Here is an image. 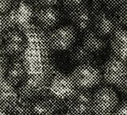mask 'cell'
Here are the masks:
<instances>
[{"instance_id":"6da1fadb","label":"cell","mask_w":127,"mask_h":115,"mask_svg":"<svg viewBox=\"0 0 127 115\" xmlns=\"http://www.w3.org/2000/svg\"><path fill=\"white\" fill-rule=\"evenodd\" d=\"M70 76L77 89L86 90L98 86L103 79L100 70L91 63L78 65Z\"/></svg>"},{"instance_id":"7a4b0ae2","label":"cell","mask_w":127,"mask_h":115,"mask_svg":"<svg viewBox=\"0 0 127 115\" xmlns=\"http://www.w3.org/2000/svg\"><path fill=\"white\" fill-rule=\"evenodd\" d=\"M18 94V97L31 102L48 97L52 94L50 92V81L45 78L26 77L20 83Z\"/></svg>"},{"instance_id":"3957f363","label":"cell","mask_w":127,"mask_h":115,"mask_svg":"<svg viewBox=\"0 0 127 115\" xmlns=\"http://www.w3.org/2000/svg\"><path fill=\"white\" fill-rule=\"evenodd\" d=\"M118 105V95L110 86H100L93 94V114L95 115L112 114Z\"/></svg>"},{"instance_id":"277c9868","label":"cell","mask_w":127,"mask_h":115,"mask_svg":"<svg viewBox=\"0 0 127 115\" xmlns=\"http://www.w3.org/2000/svg\"><path fill=\"white\" fill-rule=\"evenodd\" d=\"M120 26L117 15H114L109 10H100L94 14L93 29L103 37H111L117 31L122 29Z\"/></svg>"},{"instance_id":"5b68a950","label":"cell","mask_w":127,"mask_h":115,"mask_svg":"<svg viewBox=\"0 0 127 115\" xmlns=\"http://www.w3.org/2000/svg\"><path fill=\"white\" fill-rule=\"evenodd\" d=\"M76 40V29L71 25L58 27L49 35L48 41L53 49L65 51L70 49Z\"/></svg>"},{"instance_id":"8992f818","label":"cell","mask_w":127,"mask_h":115,"mask_svg":"<svg viewBox=\"0 0 127 115\" xmlns=\"http://www.w3.org/2000/svg\"><path fill=\"white\" fill-rule=\"evenodd\" d=\"M67 110L75 115L93 114V94L89 90H79L66 100Z\"/></svg>"},{"instance_id":"52a82bcc","label":"cell","mask_w":127,"mask_h":115,"mask_svg":"<svg viewBox=\"0 0 127 115\" xmlns=\"http://www.w3.org/2000/svg\"><path fill=\"white\" fill-rule=\"evenodd\" d=\"M127 77V63L116 57H111L103 66L102 78L106 83L118 86Z\"/></svg>"},{"instance_id":"ba28073f","label":"cell","mask_w":127,"mask_h":115,"mask_svg":"<svg viewBox=\"0 0 127 115\" xmlns=\"http://www.w3.org/2000/svg\"><path fill=\"white\" fill-rule=\"evenodd\" d=\"M66 100L61 99L50 94L32 102L33 115H59L66 110Z\"/></svg>"},{"instance_id":"9c48e42d","label":"cell","mask_w":127,"mask_h":115,"mask_svg":"<svg viewBox=\"0 0 127 115\" xmlns=\"http://www.w3.org/2000/svg\"><path fill=\"white\" fill-rule=\"evenodd\" d=\"M26 37L22 32L10 29L3 33L2 37V51L6 56H18L26 48Z\"/></svg>"},{"instance_id":"30bf717a","label":"cell","mask_w":127,"mask_h":115,"mask_svg":"<svg viewBox=\"0 0 127 115\" xmlns=\"http://www.w3.org/2000/svg\"><path fill=\"white\" fill-rule=\"evenodd\" d=\"M76 90L70 75L57 73L50 80V92L57 98L67 100Z\"/></svg>"},{"instance_id":"8fae6325","label":"cell","mask_w":127,"mask_h":115,"mask_svg":"<svg viewBox=\"0 0 127 115\" xmlns=\"http://www.w3.org/2000/svg\"><path fill=\"white\" fill-rule=\"evenodd\" d=\"M34 16L37 22L45 29H51L56 26L61 18L60 11L53 6L40 7L36 10Z\"/></svg>"},{"instance_id":"7c38bea8","label":"cell","mask_w":127,"mask_h":115,"mask_svg":"<svg viewBox=\"0 0 127 115\" xmlns=\"http://www.w3.org/2000/svg\"><path fill=\"white\" fill-rule=\"evenodd\" d=\"M94 14L91 8L87 6L68 14V17L72 23L71 26H73L76 30L84 33L91 29L90 27L92 26Z\"/></svg>"},{"instance_id":"4fadbf2b","label":"cell","mask_w":127,"mask_h":115,"mask_svg":"<svg viewBox=\"0 0 127 115\" xmlns=\"http://www.w3.org/2000/svg\"><path fill=\"white\" fill-rule=\"evenodd\" d=\"M81 44L91 53H99L107 46V41L96 33L93 29H89L82 36Z\"/></svg>"},{"instance_id":"5bb4252c","label":"cell","mask_w":127,"mask_h":115,"mask_svg":"<svg viewBox=\"0 0 127 115\" xmlns=\"http://www.w3.org/2000/svg\"><path fill=\"white\" fill-rule=\"evenodd\" d=\"M110 48L114 57L127 63V30L120 29L110 37Z\"/></svg>"},{"instance_id":"9a60e30c","label":"cell","mask_w":127,"mask_h":115,"mask_svg":"<svg viewBox=\"0 0 127 115\" xmlns=\"http://www.w3.org/2000/svg\"><path fill=\"white\" fill-rule=\"evenodd\" d=\"M6 79L11 86L20 84L26 79V69L21 62L14 61L6 67Z\"/></svg>"},{"instance_id":"2e32d148","label":"cell","mask_w":127,"mask_h":115,"mask_svg":"<svg viewBox=\"0 0 127 115\" xmlns=\"http://www.w3.org/2000/svg\"><path fill=\"white\" fill-rule=\"evenodd\" d=\"M69 59L79 65L91 63L93 59V54L87 50L82 44H78L72 46L69 49Z\"/></svg>"},{"instance_id":"e0dca14e","label":"cell","mask_w":127,"mask_h":115,"mask_svg":"<svg viewBox=\"0 0 127 115\" xmlns=\"http://www.w3.org/2000/svg\"><path fill=\"white\" fill-rule=\"evenodd\" d=\"M31 106V101L19 97V98H17L12 103L6 111L9 115H33Z\"/></svg>"},{"instance_id":"ac0fdd59","label":"cell","mask_w":127,"mask_h":115,"mask_svg":"<svg viewBox=\"0 0 127 115\" xmlns=\"http://www.w3.org/2000/svg\"><path fill=\"white\" fill-rule=\"evenodd\" d=\"M61 6L68 14L88 6V0H61Z\"/></svg>"},{"instance_id":"d6986e66","label":"cell","mask_w":127,"mask_h":115,"mask_svg":"<svg viewBox=\"0 0 127 115\" xmlns=\"http://www.w3.org/2000/svg\"><path fill=\"white\" fill-rule=\"evenodd\" d=\"M116 15L121 25L127 26V2L117 10Z\"/></svg>"},{"instance_id":"ffe728a7","label":"cell","mask_w":127,"mask_h":115,"mask_svg":"<svg viewBox=\"0 0 127 115\" xmlns=\"http://www.w3.org/2000/svg\"><path fill=\"white\" fill-rule=\"evenodd\" d=\"M103 5L109 9H118L123 4H125L127 0H101Z\"/></svg>"},{"instance_id":"44dd1931","label":"cell","mask_w":127,"mask_h":115,"mask_svg":"<svg viewBox=\"0 0 127 115\" xmlns=\"http://www.w3.org/2000/svg\"><path fill=\"white\" fill-rule=\"evenodd\" d=\"M112 115H127V101H123L118 103L112 113Z\"/></svg>"},{"instance_id":"7402d4cb","label":"cell","mask_w":127,"mask_h":115,"mask_svg":"<svg viewBox=\"0 0 127 115\" xmlns=\"http://www.w3.org/2000/svg\"><path fill=\"white\" fill-rule=\"evenodd\" d=\"M14 0H0V12L5 14L9 11L14 5Z\"/></svg>"},{"instance_id":"603a6c76","label":"cell","mask_w":127,"mask_h":115,"mask_svg":"<svg viewBox=\"0 0 127 115\" xmlns=\"http://www.w3.org/2000/svg\"><path fill=\"white\" fill-rule=\"evenodd\" d=\"M33 1L41 7H49L55 6L59 0H33Z\"/></svg>"},{"instance_id":"cb8c5ba5","label":"cell","mask_w":127,"mask_h":115,"mask_svg":"<svg viewBox=\"0 0 127 115\" xmlns=\"http://www.w3.org/2000/svg\"><path fill=\"white\" fill-rule=\"evenodd\" d=\"M117 89L120 91L121 93L127 95V77L125 79V81L123 82L121 85H119V86H117Z\"/></svg>"},{"instance_id":"d4e9b609","label":"cell","mask_w":127,"mask_h":115,"mask_svg":"<svg viewBox=\"0 0 127 115\" xmlns=\"http://www.w3.org/2000/svg\"><path fill=\"white\" fill-rule=\"evenodd\" d=\"M62 115H75V114H71V112H69V111L66 109L64 111V113H63V114H62Z\"/></svg>"},{"instance_id":"484cf974","label":"cell","mask_w":127,"mask_h":115,"mask_svg":"<svg viewBox=\"0 0 127 115\" xmlns=\"http://www.w3.org/2000/svg\"><path fill=\"white\" fill-rule=\"evenodd\" d=\"M21 1H28V0H21Z\"/></svg>"},{"instance_id":"4316f807","label":"cell","mask_w":127,"mask_h":115,"mask_svg":"<svg viewBox=\"0 0 127 115\" xmlns=\"http://www.w3.org/2000/svg\"><path fill=\"white\" fill-rule=\"evenodd\" d=\"M109 115H112V114H109Z\"/></svg>"}]
</instances>
